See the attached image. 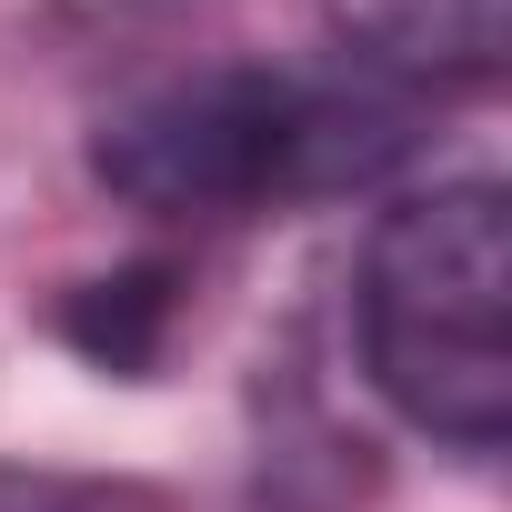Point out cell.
<instances>
[{"label":"cell","instance_id":"7a4b0ae2","mask_svg":"<svg viewBox=\"0 0 512 512\" xmlns=\"http://www.w3.org/2000/svg\"><path fill=\"white\" fill-rule=\"evenodd\" d=\"M362 362L402 422L492 452L512 422V231L492 181L412 191L362 251Z\"/></svg>","mask_w":512,"mask_h":512},{"label":"cell","instance_id":"6da1fadb","mask_svg":"<svg viewBox=\"0 0 512 512\" xmlns=\"http://www.w3.org/2000/svg\"><path fill=\"white\" fill-rule=\"evenodd\" d=\"M412 141V101L382 71H201L101 131V181L141 211L241 221L322 191H362Z\"/></svg>","mask_w":512,"mask_h":512},{"label":"cell","instance_id":"3957f363","mask_svg":"<svg viewBox=\"0 0 512 512\" xmlns=\"http://www.w3.org/2000/svg\"><path fill=\"white\" fill-rule=\"evenodd\" d=\"M332 31L382 81H492L512 0H332Z\"/></svg>","mask_w":512,"mask_h":512}]
</instances>
